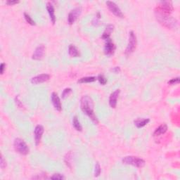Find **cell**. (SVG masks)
Returning a JSON list of instances; mask_svg holds the SVG:
<instances>
[{
	"label": "cell",
	"instance_id": "44dd1931",
	"mask_svg": "<svg viewBox=\"0 0 180 180\" xmlns=\"http://www.w3.org/2000/svg\"><path fill=\"white\" fill-rule=\"evenodd\" d=\"M96 80V78L95 77H82L79 79V80L77 81L78 83H90V82H94Z\"/></svg>",
	"mask_w": 180,
	"mask_h": 180
},
{
	"label": "cell",
	"instance_id": "d6986e66",
	"mask_svg": "<svg viewBox=\"0 0 180 180\" xmlns=\"http://www.w3.org/2000/svg\"><path fill=\"white\" fill-rule=\"evenodd\" d=\"M68 54L71 57H80V52H78V49H77L75 45L70 44L68 48Z\"/></svg>",
	"mask_w": 180,
	"mask_h": 180
},
{
	"label": "cell",
	"instance_id": "ffe728a7",
	"mask_svg": "<svg viewBox=\"0 0 180 180\" xmlns=\"http://www.w3.org/2000/svg\"><path fill=\"white\" fill-rule=\"evenodd\" d=\"M73 125L77 131L81 132L82 130V125H81V124L80 123L79 120H78L77 116H74V117H73Z\"/></svg>",
	"mask_w": 180,
	"mask_h": 180
},
{
	"label": "cell",
	"instance_id": "277c9868",
	"mask_svg": "<svg viewBox=\"0 0 180 180\" xmlns=\"http://www.w3.org/2000/svg\"><path fill=\"white\" fill-rule=\"evenodd\" d=\"M14 146L16 151L23 156H26L29 153L30 149L28 146L21 139L17 138L15 139L14 142Z\"/></svg>",
	"mask_w": 180,
	"mask_h": 180
},
{
	"label": "cell",
	"instance_id": "9c48e42d",
	"mask_svg": "<svg viewBox=\"0 0 180 180\" xmlns=\"http://www.w3.org/2000/svg\"><path fill=\"white\" fill-rule=\"evenodd\" d=\"M44 127L42 125H38L35 127V130H34V135H35V145L38 146L41 141V139L42 136V134L44 133Z\"/></svg>",
	"mask_w": 180,
	"mask_h": 180
},
{
	"label": "cell",
	"instance_id": "2e32d148",
	"mask_svg": "<svg viewBox=\"0 0 180 180\" xmlns=\"http://www.w3.org/2000/svg\"><path fill=\"white\" fill-rule=\"evenodd\" d=\"M168 125L166 124H163V125H160L158 128L156 129V130L153 132V136H161V134H163L168 131Z\"/></svg>",
	"mask_w": 180,
	"mask_h": 180
},
{
	"label": "cell",
	"instance_id": "52a82bcc",
	"mask_svg": "<svg viewBox=\"0 0 180 180\" xmlns=\"http://www.w3.org/2000/svg\"><path fill=\"white\" fill-rule=\"evenodd\" d=\"M106 5H107L108 9L110 10L111 12L113 14L115 15V16H117L118 18H120V19H123L124 18V14H123V12L120 10V9L118 6V5L116 4L115 2L108 1L106 2Z\"/></svg>",
	"mask_w": 180,
	"mask_h": 180
},
{
	"label": "cell",
	"instance_id": "7c38bea8",
	"mask_svg": "<svg viewBox=\"0 0 180 180\" xmlns=\"http://www.w3.org/2000/svg\"><path fill=\"white\" fill-rule=\"evenodd\" d=\"M50 79V75L48 74H41L39 75L35 76L31 79V83L32 85H38L41 84L44 82H47Z\"/></svg>",
	"mask_w": 180,
	"mask_h": 180
},
{
	"label": "cell",
	"instance_id": "4fadbf2b",
	"mask_svg": "<svg viewBox=\"0 0 180 180\" xmlns=\"http://www.w3.org/2000/svg\"><path fill=\"white\" fill-rule=\"evenodd\" d=\"M51 98H52V104L54 106V108L58 111H61L62 110V105L61 102L60 98L56 92H53L51 96Z\"/></svg>",
	"mask_w": 180,
	"mask_h": 180
},
{
	"label": "cell",
	"instance_id": "d4e9b609",
	"mask_svg": "<svg viewBox=\"0 0 180 180\" xmlns=\"http://www.w3.org/2000/svg\"><path fill=\"white\" fill-rule=\"evenodd\" d=\"M72 92V90L70 88H65L64 90L62 92V98H65V97H67V96L70 94V93Z\"/></svg>",
	"mask_w": 180,
	"mask_h": 180
},
{
	"label": "cell",
	"instance_id": "ba28073f",
	"mask_svg": "<svg viewBox=\"0 0 180 180\" xmlns=\"http://www.w3.org/2000/svg\"><path fill=\"white\" fill-rule=\"evenodd\" d=\"M82 13V8L81 7H77L74 9H73L69 13L68 16V23L69 25H72L76 21V20L78 19V17L80 16Z\"/></svg>",
	"mask_w": 180,
	"mask_h": 180
},
{
	"label": "cell",
	"instance_id": "f546056e",
	"mask_svg": "<svg viewBox=\"0 0 180 180\" xmlns=\"http://www.w3.org/2000/svg\"><path fill=\"white\" fill-rule=\"evenodd\" d=\"M18 3H19V1H10V0H9V1H7L6 2V4L7 5H9V6H12V5L16 4Z\"/></svg>",
	"mask_w": 180,
	"mask_h": 180
},
{
	"label": "cell",
	"instance_id": "1f68e13d",
	"mask_svg": "<svg viewBox=\"0 0 180 180\" xmlns=\"http://www.w3.org/2000/svg\"><path fill=\"white\" fill-rule=\"evenodd\" d=\"M16 104L19 106H21V101H20L19 99V96H16Z\"/></svg>",
	"mask_w": 180,
	"mask_h": 180
},
{
	"label": "cell",
	"instance_id": "7a4b0ae2",
	"mask_svg": "<svg viewBox=\"0 0 180 180\" xmlns=\"http://www.w3.org/2000/svg\"><path fill=\"white\" fill-rule=\"evenodd\" d=\"M156 19L160 23L162 24L163 26L168 27V29H175L177 27V21L172 18L170 15L164 14L161 13L156 12Z\"/></svg>",
	"mask_w": 180,
	"mask_h": 180
},
{
	"label": "cell",
	"instance_id": "603a6c76",
	"mask_svg": "<svg viewBox=\"0 0 180 180\" xmlns=\"http://www.w3.org/2000/svg\"><path fill=\"white\" fill-rule=\"evenodd\" d=\"M101 172V169L100 165L98 163H96L94 166V177H98L100 175Z\"/></svg>",
	"mask_w": 180,
	"mask_h": 180
},
{
	"label": "cell",
	"instance_id": "5b68a950",
	"mask_svg": "<svg viewBox=\"0 0 180 180\" xmlns=\"http://www.w3.org/2000/svg\"><path fill=\"white\" fill-rule=\"evenodd\" d=\"M136 44H137V41H136V35L133 31H131L129 35L128 44L125 52L126 56H130L132 53L134 52L136 47Z\"/></svg>",
	"mask_w": 180,
	"mask_h": 180
},
{
	"label": "cell",
	"instance_id": "f1b7e54d",
	"mask_svg": "<svg viewBox=\"0 0 180 180\" xmlns=\"http://www.w3.org/2000/svg\"><path fill=\"white\" fill-rule=\"evenodd\" d=\"M5 68H6V64L4 63H2L1 65H0V73H1L2 75H3Z\"/></svg>",
	"mask_w": 180,
	"mask_h": 180
},
{
	"label": "cell",
	"instance_id": "8992f818",
	"mask_svg": "<svg viewBox=\"0 0 180 180\" xmlns=\"http://www.w3.org/2000/svg\"><path fill=\"white\" fill-rule=\"evenodd\" d=\"M172 11H173V6H172V2L169 1H165L161 2L160 3L158 6L156 7L155 11L164 14L170 15Z\"/></svg>",
	"mask_w": 180,
	"mask_h": 180
},
{
	"label": "cell",
	"instance_id": "ac0fdd59",
	"mask_svg": "<svg viewBox=\"0 0 180 180\" xmlns=\"http://www.w3.org/2000/svg\"><path fill=\"white\" fill-rule=\"evenodd\" d=\"M149 122H150V120L149 118H144V119H136V120H134V125L136 126L137 128H141L146 125Z\"/></svg>",
	"mask_w": 180,
	"mask_h": 180
},
{
	"label": "cell",
	"instance_id": "7402d4cb",
	"mask_svg": "<svg viewBox=\"0 0 180 180\" xmlns=\"http://www.w3.org/2000/svg\"><path fill=\"white\" fill-rule=\"evenodd\" d=\"M24 18L25 19V21L27 23L31 25H35L36 23H35V22L34 21V20H32V19L29 14H27V13H24Z\"/></svg>",
	"mask_w": 180,
	"mask_h": 180
},
{
	"label": "cell",
	"instance_id": "e0dca14e",
	"mask_svg": "<svg viewBox=\"0 0 180 180\" xmlns=\"http://www.w3.org/2000/svg\"><path fill=\"white\" fill-rule=\"evenodd\" d=\"M113 30H114V25H112V24L108 25L107 27H106L105 31L103 32L102 36H101L102 39L104 40L109 39V38H110L111 33H112V32L113 31Z\"/></svg>",
	"mask_w": 180,
	"mask_h": 180
},
{
	"label": "cell",
	"instance_id": "9a60e30c",
	"mask_svg": "<svg viewBox=\"0 0 180 180\" xmlns=\"http://www.w3.org/2000/svg\"><path fill=\"white\" fill-rule=\"evenodd\" d=\"M47 9L48 11V14L49 15L51 21L53 24H55L56 23V16H55V11L53 5L50 3V2H47Z\"/></svg>",
	"mask_w": 180,
	"mask_h": 180
},
{
	"label": "cell",
	"instance_id": "5bb4252c",
	"mask_svg": "<svg viewBox=\"0 0 180 180\" xmlns=\"http://www.w3.org/2000/svg\"><path fill=\"white\" fill-rule=\"evenodd\" d=\"M120 90H116L113 93H111L110 98H109V105L112 108H115L116 106H117L118 98L119 97V95H120Z\"/></svg>",
	"mask_w": 180,
	"mask_h": 180
},
{
	"label": "cell",
	"instance_id": "4dcf8cb0",
	"mask_svg": "<svg viewBox=\"0 0 180 180\" xmlns=\"http://www.w3.org/2000/svg\"><path fill=\"white\" fill-rule=\"evenodd\" d=\"M112 71L115 73H120L121 70H120V67H115L113 68L112 69Z\"/></svg>",
	"mask_w": 180,
	"mask_h": 180
},
{
	"label": "cell",
	"instance_id": "6da1fadb",
	"mask_svg": "<svg viewBox=\"0 0 180 180\" xmlns=\"http://www.w3.org/2000/svg\"><path fill=\"white\" fill-rule=\"evenodd\" d=\"M94 101L92 98L87 95L83 96L80 100V108L83 113L86 114L96 125L98 124V119L94 111Z\"/></svg>",
	"mask_w": 180,
	"mask_h": 180
},
{
	"label": "cell",
	"instance_id": "30bf717a",
	"mask_svg": "<svg viewBox=\"0 0 180 180\" xmlns=\"http://www.w3.org/2000/svg\"><path fill=\"white\" fill-rule=\"evenodd\" d=\"M106 44L104 46V53L107 56H112L115 50V45L114 44V43L112 42V40H111V38L105 40Z\"/></svg>",
	"mask_w": 180,
	"mask_h": 180
},
{
	"label": "cell",
	"instance_id": "484cf974",
	"mask_svg": "<svg viewBox=\"0 0 180 180\" xmlns=\"http://www.w3.org/2000/svg\"><path fill=\"white\" fill-rule=\"evenodd\" d=\"M51 179H65V177L60 173H56L50 177Z\"/></svg>",
	"mask_w": 180,
	"mask_h": 180
},
{
	"label": "cell",
	"instance_id": "8fae6325",
	"mask_svg": "<svg viewBox=\"0 0 180 180\" xmlns=\"http://www.w3.org/2000/svg\"><path fill=\"white\" fill-rule=\"evenodd\" d=\"M45 47L43 44H40L35 49V52L32 54V59L34 60H41L44 57L45 53Z\"/></svg>",
	"mask_w": 180,
	"mask_h": 180
},
{
	"label": "cell",
	"instance_id": "4316f807",
	"mask_svg": "<svg viewBox=\"0 0 180 180\" xmlns=\"http://www.w3.org/2000/svg\"><path fill=\"white\" fill-rule=\"evenodd\" d=\"M6 166V163L5 161L4 157L2 155H1V158H0V167L2 169H4Z\"/></svg>",
	"mask_w": 180,
	"mask_h": 180
},
{
	"label": "cell",
	"instance_id": "cb8c5ba5",
	"mask_svg": "<svg viewBox=\"0 0 180 180\" xmlns=\"http://www.w3.org/2000/svg\"><path fill=\"white\" fill-rule=\"evenodd\" d=\"M97 80H98V82H99V83L101 85H105L106 83H107V79H106L103 75H101V74L98 75L97 77Z\"/></svg>",
	"mask_w": 180,
	"mask_h": 180
},
{
	"label": "cell",
	"instance_id": "83f0119b",
	"mask_svg": "<svg viewBox=\"0 0 180 180\" xmlns=\"http://www.w3.org/2000/svg\"><path fill=\"white\" fill-rule=\"evenodd\" d=\"M179 82V77H176V78H172L168 82V84L170 85H174L177 84V83Z\"/></svg>",
	"mask_w": 180,
	"mask_h": 180
},
{
	"label": "cell",
	"instance_id": "3957f363",
	"mask_svg": "<svg viewBox=\"0 0 180 180\" xmlns=\"http://www.w3.org/2000/svg\"><path fill=\"white\" fill-rule=\"evenodd\" d=\"M123 164L130 165L138 168H141L145 165L146 162L144 159L136 156H126L122 160Z\"/></svg>",
	"mask_w": 180,
	"mask_h": 180
}]
</instances>
